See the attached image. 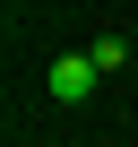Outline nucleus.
Segmentation results:
<instances>
[{"instance_id":"f257e3e1","label":"nucleus","mask_w":138,"mask_h":147,"mask_svg":"<svg viewBox=\"0 0 138 147\" xmlns=\"http://www.w3.org/2000/svg\"><path fill=\"white\" fill-rule=\"evenodd\" d=\"M95 78H104V69H95V52H60V61L43 69L52 104H86V95H95Z\"/></svg>"},{"instance_id":"f03ea898","label":"nucleus","mask_w":138,"mask_h":147,"mask_svg":"<svg viewBox=\"0 0 138 147\" xmlns=\"http://www.w3.org/2000/svg\"><path fill=\"white\" fill-rule=\"evenodd\" d=\"M95 69H104V78L129 69V35H95Z\"/></svg>"}]
</instances>
